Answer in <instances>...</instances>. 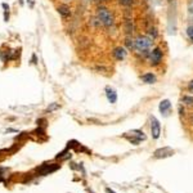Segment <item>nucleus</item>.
<instances>
[{
	"mask_svg": "<svg viewBox=\"0 0 193 193\" xmlns=\"http://www.w3.org/2000/svg\"><path fill=\"white\" fill-rule=\"evenodd\" d=\"M148 36H151L152 37V39L154 40V39H156V37H157V31H156V29H154V27H151V29H149V31H148Z\"/></svg>",
	"mask_w": 193,
	"mask_h": 193,
	"instance_id": "nucleus-18",
	"label": "nucleus"
},
{
	"mask_svg": "<svg viewBox=\"0 0 193 193\" xmlns=\"http://www.w3.org/2000/svg\"><path fill=\"white\" fill-rule=\"evenodd\" d=\"M18 2H19L21 5H23V4H25V0H18Z\"/></svg>",
	"mask_w": 193,
	"mask_h": 193,
	"instance_id": "nucleus-27",
	"label": "nucleus"
},
{
	"mask_svg": "<svg viewBox=\"0 0 193 193\" xmlns=\"http://www.w3.org/2000/svg\"><path fill=\"white\" fill-rule=\"evenodd\" d=\"M152 45H153V39L148 35L141 34L134 39V49H135L139 54L148 56L149 52L152 50Z\"/></svg>",
	"mask_w": 193,
	"mask_h": 193,
	"instance_id": "nucleus-1",
	"label": "nucleus"
},
{
	"mask_svg": "<svg viewBox=\"0 0 193 193\" xmlns=\"http://www.w3.org/2000/svg\"><path fill=\"white\" fill-rule=\"evenodd\" d=\"M141 80L144 84H154L157 81V76L153 72H146L141 76Z\"/></svg>",
	"mask_w": 193,
	"mask_h": 193,
	"instance_id": "nucleus-11",
	"label": "nucleus"
},
{
	"mask_svg": "<svg viewBox=\"0 0 193 193\" xmlns=\"http://www.w3.org/2000/svg\"><path fill=\"white\" fill-rule=\"evenodd\" d=\"M106 192H107V193H116L115 191H112L111 188H106Z\"/></svg>",
	"mask_w": 193,
	"mask_h": 193,
	"instance_id": "nucleus-25",
	"label": "nucleus"
},
{
	"mask_svg": "<svg viewBox=\"0 0 193 193\" xmlns=\"http://www.w3.org/2000/svg\"><path fill=\"white\" fill-rule=\"evenodd\" d=\"M67 2H71V0H67Z\"/></svg>",
	"mask_w": 193,
	"mask_h": 193,
	"instance_id": "nucleus-28",
	"label": "nucleus"
},
{
	"mask_svg": "<svg viewBox=\"0 0 193 193\" xmlns=\"http://www.w3.org/2000/svg\"><path fill=\"white\" fill-rule=\"evenodd\" d=\"M57 10H58V13H59L61 17L64 18V19L69 18V17H71V14H72L71 8H69V5H67V4H61V5H58Z\"/></svg>",
	"mask_w": 193,
	"mask_h": 193,
	"instance_id": "nucleus-10",
	"label": "nucleus"
},
{
	"mask_svg": "<svg viewBox=\"0 0 193 193\" xmlns=\"http://www.w3.org/2000/svg\"><path fill=\"white\" fill-rule=\"evenodd\" d=\"M148 58H149V66L152 67H157L162 63V59H164V52L161 49L160 46H154L153 49L149 52L148 54Z\"/></svg>",
	"mask_w": 193,
	"mask_h": 193,
	"instance_id": "nucleus-4",
	"label": "nucleus"
},
{
	"mask_svg": "<svg viewBox=\"0 0 193 193\" xmlns=\"http://www.w3.org/2000/svg\"><path fill=\"white\" fill-rule=\"evenodd\" d=\"M106 96H107V99H108L110 103H112V104L117 102V93H116V90L113 88H110V86L106 88Z\"/></svg>",
	"mask_w": 193,
	"mask_h": 193,
	"instance_id": "nucleus-12",
	"label": "nucleus"
},
{
	"mask_svg": "<svg viewBox=\"0 0 193 193\" xmlns=\"http://www.w3.org/2000/svg\"><path fill=\"white\" fill-rule=\"evenodd\" d=\"M127 49L125 46H116V48H113V50H112V56H113V58L116 61H124L125 58H126V56H127Z\"/></svg>",
	"mask_w": 193,
	"mask_h": 193,
	"instance_id": "nucleus-7",
	"label": "nucleus"
},
{
	"mask_svg": "<svg viewBox=\"0 0 193 193\" xmlns=\"http://www.w3.org/2000/svg\"><path fill=\"white\" fill-rule=\"evenodd\" d=\"M149 127H151L152 138L153 139H158L160 135H161V124H160V121L154 116H151V124H149Z\"/></svg>",
	"mask_w": 193,
	"mask_h": 193,
	"instance_id": "nucleus-6",
	"label": "nucleus"
},
{
	"mask_svg": "<svg viewBox=\"0 0 193 193\" xmlns=\"http://www.w3.org/2000/svg\"><path fill=\"white\" fill-rule=\"evenodd\" d=\"M2 7H3L4 10H9V9H10V8H9V5H8L7 3H2Z\"/></svg>",
	"mask_w": 193,
	"mask_h": 193,
	"instance_id": "nucleus-23",
	"label": "nucleus"
},
{
	"mask_svg": "<svg viewBox=\"0 0 193 193\" xmlns=\"http://www.w3.org/2000/svg\"><path fill=\"white\" fill-rule=\"evenodd\" d=\"M158 110L161 112V115L165 116V117H168L170 115V112H171V103H170V100L169 99L161 100L160 102V106H158Z\"/></svg>",
	"mask_w": 193,
	"mask_h": 193,
	"instance_id": "nucleus-8",
	"label": "nucleus"
},
{
	"mask_svg": "<svg viewBox=\"0 0 193 193\" xmlns=\"http://www.w3.org/2000/svg\"><path fill=\"white\" fill-rule=\"evenodd\" d=\"M95 2H98V3H108V2H111V0H95Z\"/></svg>",
	"mask_w": 193,
	"mask_h": 193,
	"instance_id": "nucleus-26",
	"label": "nucleus"
},
{
	"mask_svg": "<svg viewBox=\"0 0 193 193\" xmlns=\"http://www.w3.org/2000/svg\"><path fill=\"white\" fill-rule=\"evenodd\" d=\"M187 36H188L189 40L193 42V25H191V26L187 27Z\"/></svg>",
	"mask_w": 193,
	"mask_h": 193,
	"instance_id": "nucleus-17",
	"label": "nucleus"
},
{
	"mask_svg": "<svg viewBox=\"0 0 193 193\" xmlns=\"http://www.w3.org/2000/svg\"><path fill=\"white\" fill-rule=\"evenodd\" d=\"M180 102L185 106H193V96L192 95H183Z\"/></svg>",
	"mask_w": 193,
	"mask_h": 193,
	"instance_id": "nucleus-15",
	"label": "nucleus"
},
{
	"mask_svg": "<svg viewBox=\"0 0 193 193\" xmlns=\"http://www.w3.org/2000/svg\"><path fill=\"white\" fill-rule=\"evenodd\" d=\"M122 138H125L129 143L134 144V146H138V144L141 143V142L146 141L147 135L144 134L143 130H131V131L125 133L124 135H122Z\"/></svg>",
	"mask_w": 193,
	"mask_h": 193,
	"instance_id": "nucleus-3",
	"label": "nucleus"
},
{
	"mask_svg": "<svg viewBox=\"0 0 193 193\" xmlns=\"http://www.w3.org/2000/svg\"><path fill=\"white\" fill-rule=\"evenodd\" d=\"M27 3H30V7H31V8H34V5H35L34 0H27Z\"/></svg>",
	"mask_w": 193,
	"mask_h": 193,
	"instance_id": "nucleus-24",
	"label": "nucleus"
},
{
	"mask_svg": "<svg viewBox=\"0 0 193 193\" xmlns=\"http://www.w3.org/2000/svg\"><path fill=\"white\" fill-rule=\"evenodd\" d=\"M124 31H125V34L127 36H131L133 31H134V25H133L131 18L125 19V22H124Z\"/></svg>",
	"mask_w": 193,
	"mask_h": 193,
	"instance_id": "nucleus-13",
	"label": "nucleus"
},
{
	"mask_svg": "<svg viewBox=\"0 0 193 193\" xmlns=\"http://www.w3.org/2000/svg\"><path fill=\"white\" fill-rule=\"evenodd\" d=\"M10 18V14H9V10H4V22H8Z\"/></svg>",
	"mask_w": 193,
	"mask_h": 193,
	"instance_id": "nucleus-21",
	"label": "nucleus"
},
{
	"mask_svg": "<svg viewBox=\"0 0 193 193\" xmlns=\"http://www.w3.org/2000/svg\"><path fill=\"white\" fill-rule=\"evenodd\" d=\"M57 108H59V106H58L57 103H53L50 107H48V112H52V111H54V110H57Z\"/></svg>",
	"mask_w": 193,
	"mask_h": 193,
	"instance_id": "nucleus-20",
	"label": "nucleus"
},
{
	"mask_svg": "<svg viewBox=\"0 0 193 193\" xmlns=\"http://www.w3.org/2000/svg\"><path fill=\"white\" fill-rule=\"evenodd\" d=\"M187 89H188L189 93H193V80H191V81L188 83V86H187Z\"/></svg>",
	"mask_w": 193,
	"mask_h": 193,
	"instance_id": "nucleus-22",
	"label": "nucleus"
},
{
	"mask_svg": "<svg viewBox=\"0 0 193 193\" xmlns=\"http://www.w3.org/2000/svg\"><path fill=\"white\" fill-rule=\"evenodd\" d=\"M59 169V165H56V164H50V165H42L41 168L37 169V171H39V174L41 175H48V174H50V173H54L56 170Z\"/></svg>",
	"mask_w": 193,
	"mask_h": 193,
	"instance_id": "nucleus-9",
	"label": "nucleus"
},
{
	"mask_svg": "<svg viewBox=\"0 0 193 193\" xmlns=\"http://www.w3.org/2000/svg\"><path fill=\"white\" fill-rule=\"evenodd\" d=\"M174 149L170 148V147H162V148H158L154 151L153 153V157L157 158V160H161V158H166V157H171L174 156Z\"/></svg>",
	"mask_w": 193,
	"mask_h": 193,
	"instance_id": "nucleus-5",
	"label": "nucleus"
},
{
	"mask_svg": "<svg viewBox=\"0 0 193 193\" xmlns=\"http://www.w3.org/2000/svg\"><path fill=\"white\" fill-rule=\"evenodd\" d=\"M95 17L100 21L102 26H104V27H107V29H110V27H112V26L115 25V15H113V13H112L108 8L103 7V5L96 7Z\"/></svg>",
	"mask_w": 193,
	"mask_h": 193,
	"instance_id": "nucleus-2",
	"label": "nucleus"
},
{
	"mask_svg": "<svg viewBox=\"0 0 193 193\" xmlns=\"http://www.w3.org/2000/svg\"><path fill=\"white\" fill-rule=\"evenodd\" d=\"M135 2H137V0H117L119 5H121V7H125V8L133 7V5L135 4Z\"/></svg>",
	"mask_w": 193,
	"mask_h": 193,
	"instance_id": "nucleus-14",
	"label": "nucleus"
},
{
	"mask_svg": "<svg viewBox=\"0 0 193 193\" xmlns=\"http://www.w3.org/2000/svg\"><path fill=\"white\" fill-rule=\"evenodd\" d=\"M30 62H31V64H37V56H36V53H32Z\"/></svg>",
	"mask_w": 193,
	"mask_h": 193,
	"instance_id": "nucleus-19",
	"label": "nucleus"
},
{
	"mask_svg": "<svg viewBox=\"0 0 193 193\" xmlns=\"http://www.w3.org/2000/svg\"><path fill=\"white\" fill-rule=\"evenodd\" d=\"M125 48L127 50H133L134 49V39L131 36H126V39H125Z\"/></svg>",
	"mask_w": 193,
	"mask_h": 193,
	"instance_id": "nucleus-16",
	"label": "nucleus"
}]
</instances>
